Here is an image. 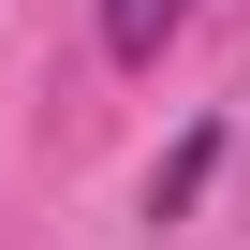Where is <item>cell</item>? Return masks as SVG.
Here are the masks:
<instances>
[{
  "label": "cell",
  "mask_w": 250,
  "mask_h": 250,
  "mask_svg": "<svg viewBox=\"0 0 250 250\" xmlns=\"http://www.w3.org/2000/svg\"><path fill=\"white\" fill-rule=\"evenodd\" d=\"M177 15H191V0H103V44H118V59H162Z\"/></svg>",
  "instance_id": "6da1fadb"
}]
</instances>
